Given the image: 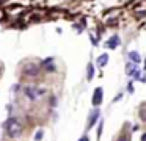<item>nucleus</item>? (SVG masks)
Wrapping results in <instances>:
<instances>
[{
	"label": "nucleus",
	"mask_w": 146,
	"mask_h": 141,
	"mask_svg": "<svg viewBox=\"0 0 146 141\" xmlns=\"http://www.w3.org/2000/svg\"><path fill=\"white\" fill-rule=\"evenodd\" d=\"M126 68H127V69H126V74H127V75H133L135 78L138 77V72H137V68H135V64H133V66H132V64H127Z\"/></svg>",
	"instance_id": "423d86ee"
},
{
	"label": "nucleus",
	"mask_w": 146,
	"mask_h": 141,
	"mask_svg": "<svg viewBox=\"0 0 146 141\" xmlns=\"http://www.w3.org/2000/svg\"><path fill=\"white\" fill-rule=\"evenodd\" d=\"M47 71H49V72H54V71H55V66H54V64H49V66H47Z\"/></svg>",
	"instance_id": "ddd939ff"
},
{
	"label": "nucleus",
	"mask_w": 146,
	"mask_h": 141,
	"mask_svg": "<svg viewBox=\"0 0 146 141\" xmlns=\"http://www.w3.org/2000/svg\"><path fill=\"white\" fill-rule=\"evenodd\" d=\"M102 103V88H98L93 96V105H101Z\"/></svg>",
	"instance_id": "20e7f679"
},
{
	"label": "nucleus",
	"mask_w": 146,
	"mask_h": 141,
	"mask_svg": "<svg viewBox=\"0 0 146 141\" xmlns=\"http://www.w3.org/2000/svg\"><path fill=\"white\" fill-rule=\"evenodd\" d=\"M93 71H94L93 64H88V74H86V78H88V80H91V78H93Z\"/></svg>",
	"instance_id": "9d476101"
},
{
	"label": "nucleus",
	"mask_w": 146,
	"mask_h": 141,
	"mask_svg": "<svg viewBox=\"0 0 146 141\" xmlns=\"http://www.w3.org/2000/svg\"><path fill=\"white\" fill-rule=\"evenodd\" d=\"M140 116H141V119H143V121H146V111H145V108H141V110H140Z\"/></svg>",
	"instance_id": "f8f14e48"
},
{
	"label": "nucleus",
	"mask_w": 146,
	"mask_h": 141,
	"mask_svg": "<svg viewBox=\"0 0 146 141\" xmlns=\"http://www.w3.org/2000/svg\"><path fill=\"white\" fill-rule=\"evenodd\" d=\"M0 66H2V64H0ZM0 71H2V69H0Z\"/></svg>",
	"instance_id": "dca6fc26"
},
{
	"label": "nucleus",
	"mask_w": 146,
	"mask_h": 141,
	"mask_svg": "<svg viewBox=\"0 0 146 141\" xmlns=\"http://www.w3.org/2000/svg\"><path fill=\"white\" fill-rule=\"evenodd\" d=\"M25 94H27L29 99H36L38 96H41V94H42V91H38L36 88L29 86V88H25Z\"/></svg>",
	"instance_id": "7ed1b4c3"
},
{
	"label": "nucleus",
	"mask_w": 146,
	"mask_h": 141,
	"mask_svg": "<svg viewBox=\"0 0 146 141\" xmlns=\"http://www.w3.org/2000/svg\"><path fill=\"white\" fill-rule=\"evenodd\" d=\"M141 141H146V133H143V135H141Z\"/></svg>",
	"instance_id": "4468645a"
},
{
	"label": "nucleus",
	"mask_w": 146,
	"mask_h": 141,
	"mask_svg": "<svg viewBox=\"0 0 146 141\" xmlns=\"http://www.w3.org/2000/svg\"><path fill=\"white\" fill-rule=\"evenodd\" d=\"M129 58L132 60V61L135 63V64H138V63L141 61V60H140V56H138V53H137V52H130V53H129Z\"/></svg>",
	"instance_id": "0eeeda50"
},
{
	"label": "nucleus",
	"mask_w": 146,
	"mask_h": 141,
	"mask_svg": "<svg viewBox=\"0 0 146 141\" xmlns=\"http://www.w3.org/2000/svg\"><path fill=\"white\" fill-rule=\"evenodd\" d=\"M98 116H99V111L96 110V113H93V116H91V121H90V124H88V128H91L93 125H94V122L98 121Z\"/></svg>",
	"instance_id": "1a4fd4ad"
},
{
	"label": "nucleus",
	"mask_w": 146,
	"mask_h": 141,
	"mask_svg": "<svg viewBox=\"0 0 146 141\" xmlns=\"http://www.w3.org/2000/svg\"><path fill=\"white\" fill-rule=\"evenodd\" d=\"M80 141H88V138H86V136H83V138H82V140H80Z\"/></svg>",
	"instance_id": "2eb2a0df"
},
{
	"label": "nucleus",
	"mask_w": 146,
	"mask_h": 141,
	"mask_svg": "<svg viewBox=\"0 0 146 141\" xmlns=\"http://www.w3.org/2000/svg\"><path fill=\"white\" fill-rule=\"evenodd\" d=\"M118 44H119V38H118V34H113V36L107 41L105 46H107L108 49H115V47H118Z\"/></svg>",
	"instance_id": "39448f33"
},
{
	"label": "nucleus",
	"mask_w": 146,
	"mask_h": 141,
	"mask_svg": "<svg viewBox=\"0 0 146 141\" xmlns=\"http://www.w3.org/2000/svg\"><path fill=\"white\" fill-rule=\"evenodd\" d=\"M41 138H42V130H38V133L35 135V140H36V141H39Z\"/></svg>",
	"instance_id": "9b49d317"
},
{
	"label": "nucleus",
	"mask_w": 146,
	"mask_h": 141,
	"mask_svg": "<svg viewBox=\"0 0 146 141\" xmlns=\"http://www.w3.org/2000/svg\"><path fill=\"white\" fill-rule=\"evenodd\" d=\"M107 63H108V55H102V56H99V60H98V64L101 66V68H102V66H105Z\"/></svg>",
	"instance_id": "6e6552de"
},
{
	"label": "nucleus",
	"mask_w": 146,
	"mask_h": 141,
	"mask_svg": "<svg viewBox=\"0 0 146 141\" xmlns=\"http://www.w3.org/2000/svg\"><path fill=\"white\" fill-rule=\"evenodd\" d=\"M5 127H7L8 136H11V138H16L17 135L21 133V130H22L21 122L17 121V118H10L7 122H5Z\"/></svg>",
	"instance_id": "f257e3e1"
},
{
	"label": "nucleus",
	"mask_w": 146,
	"mask_h": 141,
	"mask_svg": "<svg viewBox=\"0 0 146 141\" xmlns=\"http://www.w3.org/2000/svg\"><path fill=\"white\" fill-rule=\"evenodd\" d=\"M22 72L29 77H33V75H38L39 72V66L35 64V63H30V64H25V68L22 69Z\"/></svg>",
	"instance_id": "f03ea898"
}]
</instances>
